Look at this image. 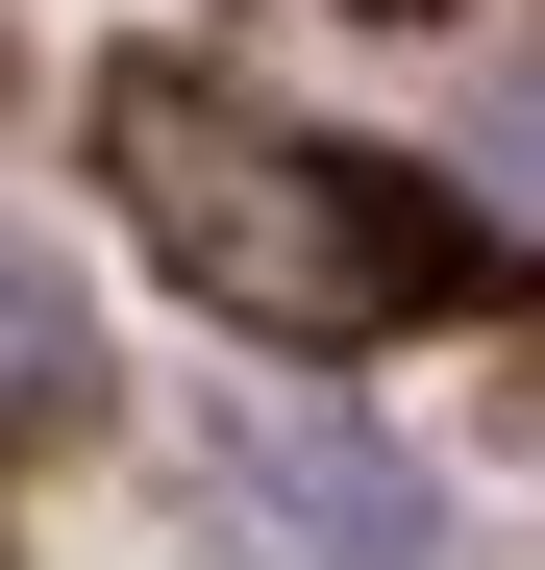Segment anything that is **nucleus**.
I'll return each instance as SVG.
<instances>
[{
  "mask_svg": "<svg viewBox=\"0 0 545 570\" xmlns=\"http://www.w3.org/2000/svg\"><path fill=\"white\" fill-rule=\"evenodd\" d=\"M100 174L149 199V248L199 273L224 323H272V347H397L446 273H472V224H446L422 174L248 125L224 75H100Z\"/></svg>",
  "mask_w": 545,
  "mask_h": 570,
  "instance_id": "obj_1",
  "label": "nucleus"
},
{
  "mask_svg": "<svg viewBox=\"0 0 545 570\" xmlns=\"http://www.w3.org/2000/svg\"><path fill=\"white\" fill-rule=\"evenodd\" d=\"M75 397H100V372H75V298L0 248V422H75Z\"/></svg>",
  "mask_w": 545,
  "mask_h": 570,
  "instance_id": "obj_2",
  "label": "nucleus"
}]
</instances>
